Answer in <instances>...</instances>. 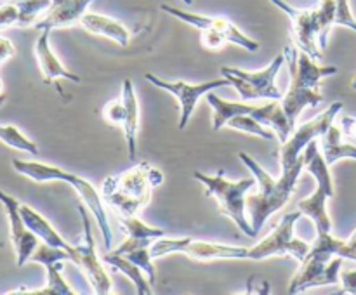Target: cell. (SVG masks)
<instances>
[{
	"label": "cell",
	"mask_w": 356,
	"mask_h": 295,
	"mask_svg": "<svg viewBox=\"0 0 356 295\" xmlns=\"http://www.w3.org/2000/svg\"><path fill=\"white\" fill-rule=\"evenodd\" d=\"M0 94H3V82H2V78H0Z\"/></svg>",
	"instance_id": "40"
},
{
	"label": "cell",
	"mask_w": 356,
	"mask_h": 295,
	"mask_svg": "<svg viewBox=\"0 0 356 295\" xmlns=\"http://www.w3.org/2000/svg\"><path fill=\"white\" fill-rule=\"evenodd\" d=\"M348 243H350V245L353 246V248H356V229L353 231V235L350 236V239H348Z\"/></svg>",
	"instance_id": "38"
},
{
	"label": "cell",
	"mask_w": 356,
	"mask_h": 295,
	"mask_svg": "<svg viewBox=\"0 0 356 295\" xmlns=\"http://www.w3.org/2000/svg\"><path fill=\"white\" fill-rule=\"evenodd\" d=\"M52 0H7L0 3V30L35 26Z\"/></svg>",
	"instance_id": "16"
},
{
	"label": "cell",
	"mask_w": 356,
	"mask_h": 295,
	"mask_svg": "<svg viewBox=\"0 0 356 295\" xmlns=\"http://www.w3.org/2000/svg\"><path fill=\"white\" fill-rule=\"evenodd\" d=\"M103 262L106 264V266L113 267V269L120 271L122 274H125V276H127L129 280L136 285V290H138L139 295H152L153 294V288H152L153 285L149 283V280H146L145 278V271H143L138 264H134L132 260H129L125 255L110 250V252L104 253L103 255Z\"/></svg>",
	"instance_id": "24"
},
{
	"label": "cell",
	"mask_w": 356,
	"mask_h": 295,
	"mask_svg": "<svg viewBox=\"0 0 356 295\" xmlns=\"http://www.w3.org/2000/svg\"><path fill=\"white\" fill-rule=\"evenodd\" d=\"M146 82H149L152 85L159 87V89L165 90V92L172 94L177 101H179V130H184L190 124V118L193 117L195 106H197L198 99L202 96H207L212 90L219 89V87L232 85L228 78H218V80H209L204 83H188L179 80V82H167V80L160 78V76L153 75V73H146L145 75Z\"/></svg>",
	"instance_id": "12"
},
{
	"label": "cell",
	"mask_w": 356,
	"mask_h": 295,
	"mask_svg": "<svg viewBox=\"0 0 356 295\" xmlns=\"http://www.w3.org/2000/svg\"><path fill=\"white\" fill-rule=\"evenodd\" d=\"M339 127L343 128V134L348 135V137L356 139V118L355 117H344L339 118Z\"/></svg>",
	"instance_id": "37"
},
{
	"label": "cell",
	"mask_w": 356,
	"mask_h": 295,
	"mask_svg": "<svg viewBox=\"0 0 356 295\" xmlns=\"http://www.w3.org/2000/svg\"><path fill=\"white\" fill-rule=\"evenodd\" d=\"M47 269V283L44 288H37V290H26V288H19V290L7 292V294H28V295H73L75 290L68 285V281L63 278L61 269L63 262H52L45 266Z\"/></svg>",
	"instance_id": "25"
},
{
	"label": "cell",
	"mask_w": 356,
	"mask_h": 295,
	"mask_svg": "<svg viewBox=\"0 0 356 295\" xmlns=\"http://www.w3.org/2000/svg\"><path fill=\"white\" fill-rule=\"evenodd\" d=\"M152 245H145V246H138L134 250H129V252L122 253V255L127 257L129 260H132L134 264H138L145 274L148 276L149 283L155 285L156 281V269H155V264H153V255H152V250H149Z\"/></svg>",
	"instance_id": "30"
},
{
	"label": "cell",
	"mask_w": 356,
	"mask_h": 295,
	"mask_svg": "<svg viewBox=\"0 0 356 295\" xmlns=\"http://www.w3.org/2000/svg\"><path fill=\"white\" fill-rule=\"evenodd\" d=\"M59 2H63V0H52L51 3H59Z\"/></svg>",
	"instance_id": "42"
},
{
	"label": "cell",
	"mask_w": 356,
	"mask_h": 295,
	"mask_svg": "<svg viewBox=\"0 0 356 295\" xmlns=\"http://www.w3.org/2000/svg\"><path fill=\"white\" fill-rule=\"evenodd\" d=\"M160 9H162L163 12H167V14H170V16L181 19L183 23H188L190 26L198 28V30H216V31H219V33L225 35L226 42H229V44L240 45V47L247 49V51H250V52H254V51H257V49H259V44H257L256 40H252V38L247 37L245 33H242V31L238 30V26H236L235 23H232L229 19H226V17L204 16V14L188 12V10H181V9H176V7L165 6V3H163Z\"/></svg>",
	"instance_id": "14"
},
{
	"label": "cell",
	"mask_w": 356,
	"mask_h": 295,
	"mask_svg": "<svg viewBox=\"0 0 356 295\" xmlns=\"http://www.w3.org/2000/svg\"><path fill=\"white\" fill-rule=\"evenodd\" d=\"M19 212H21V217H23V221L26 222L28 228H30L31 231L38 236V239H40V242L47 243V245H51V246H58V248H65V250L72 248V245H70V243L66 242V239L63 238V236L59 235L54 228H52L51 222H49L47 219L40 214V212H37L35 208H31L30 205H26V203L19 205Z\"/></svg>",
	"instance_id": "21"
},
{
	"label": "cell",
	"mask_w": 356,
	"mask_h": 295,
	"mask_svg": "<svg viewBox=\"0 0 356 295\" xmlns=\"http://www.w3.org/2000/svg\"><path fill=\"white\" fill-rule=\"evenodd\" d=\"M120 221V226L124 228V233L131 238H139V239H159L162 236H165V231L160 228H153V226L145 224L138 215H129V217H124L120 215L118 217Z\"/></svg>",
	"instance_id": "27"
},
{
	"label": "cell",
	"mask_w": 356,
	"mask_h": 295,
	"mask_svg": "<svg viewBox=\"0 0 356 295\" xmlns=\"http://www.w3.org/2000/svg\"><path fill=\"white\" fill-rule=\"evenodd\" d=\"M334 24L350 28L356 33V19L353 12H351L350 0H336V19H334Z\"/></svg>",
	"instance_id": "33"
},
{
	"label": "cell",
	"mask_w": 356,
	"mask_h": 295,
	"mask_svg": "<svg viewBox=\"0 0 356 295\" xmlns=\"http://www.w3.org/2000/svg\"><path fill=\"white\" fill-rule=\"evenodd\" d=\"M193 177L205 186V194L214 196L219 203V212L228 215L233 222L247 235L249 238H256L257 233L254 231L249 217H247V194L256 186V177L240 180H228L222 170H218L216 176H207L202 172H193Z\"/></svg>",
	"instance_id": "5"
},
{
	"label": "cell",
	"mask_w": 356,
	"mask_h": 295,
	"mask_svg": "<svg viewBox=\"0 0 356 295\" xmlns=\"http://www.w3.org/2000/svg\"><path fill=\"white\" fill-rule=\"evenodd\" d=\"M0 203L6 208L7 219H9V236L13 242L14 252H16V266L21 267L30 260L37 246L40 245L38 236L31 231L23 221L19 212V201L14 196L0 189Z\"/></svg>",
	"instance_id": "15"
},
{
	"label": "cell",
	"mask_w": 356,
	"mask_h": 295,
	"mask_svg": "<svg viewBox=\"0 0 356 295\" xmlns=\"http://www.w3.org/2000/svg\"><path fill=\"white\" fill-rule=\"evenodd\" d=\"M343 128L332 124L320 137V151L329 167L336 165L343 158L356 160V146L343 142Z\"/></svg>",
	"instance_id": "22"
},
{
	"label": "cell",
	"mask_w": 356,
	"mask_h": 295,
	"mask_svg": "<svg viewBox=\"0 0 356 295\" xmlns=\"http://www.w3.org/2000/svg\"><path fill=\"white\" fill-rule=\"evenodd\" d=\"M277 9L287 14L292 21V35L298 49L312 56L313 59H322V49L318 47V24H316V9H299V7L291 6L287 0H270Z\"/></svg>",
	"instance_id": "13"
},
{
	"label": "cell",
	"mask_w": 356,
	"mask_h": 295,
	"mask_svg": "<svg viewBox=\"0 0 356 295\" xmlns=\"http://www.w3.org/2000/svg\"><path fill=\"white\" fill-rule=\"evenodd\" d=\"M103 117L108 124L111 125H120L124 124V117H125V104L122 101V97L118 96L117 99L110 101V103L104 104L103 108Z\"/></svg>",
	"instance_id": "32"
},
{
	"label": "cell",
	"mask_w": 356,
	"mask_h": 295,
	"mask_svg": "<svg viewBox=\"0 0 356 295\" xmlns=\"http://www.w3.org/2000/svg\"><path fill=\"white\" fill-rule=\"evenodd\" d=\"M30 260L31 262L42 264V266H47V264L52 262H65V260H70V252L65 248L51 246L42 242L33 252V255L30 257Z\"/></svg>",
	"instance_id": "31"
},
{
	"label": "cell",
	"mask_w": 356,
	"mask_h": 295,
	"mask_svg": "<svg viewBox=\"0 0 356 295\" xmlns=\"http://www.w3.org/2000/svg\"><path fill=\"white\" fill-rule=\"evenodd\" d=\"M162 183V170L148 162H139L117 176L106 177L101 186V198L118 215H139L152 201L153 189Z\"/></svg>",
	"instance_id": "1"
},
{
	"label": "cell",
	"mask_w": 356,
	"mask_h": 295,
	"mask_svg": "<svg viewBox=\"0 0 356 295\" xmlns=\"http://www.w3.org/2000/svg\"><path fill=\"white\" fill-rule=\"evenodd\" d=\"M316 9V24H318V47L322 51L327 49V42H329V35L334 24V19H336V0H320Z\"/></svg>",
	"instance_id": "26"
},
{
	"label": "cell",
	"mask_w": 356,
	"mask_h": 295,
	"mask_svg": "<svg viewBox=\"0 0 356 295\" xmlns=\"http://www.w3.org/2000/svg\"><path fill=\"white\" fill-rule=\"evenodd\" d=\"M0 141L3 144H7L9 148L19 149V151L30 153V155L37 156L38 155V148L31 139H28L23 132L19 130L14 125H2L0 124Z\"/></svg>",
	"instance_id": "28"
},
{
	"label": "cell",
	"mask_w": 356,
	"mask_h": 295,
	"mask_svg": "<svg viewBox=\"0 0 356 295\" xmlns=\"http://www.w3.org/2000/svg\"><path fill=\"white\" fill-rule=\"evenodd\" d=\"M14 54H16V47H14L13 42L6 37H0V65L9 61Z\"/></svg>",
	"instance_id": "36"
},
{
	"label": "cell",
	"mask_w": 356,
	"mask_h": 295,
	"mask_svg": "<svg viewBox=\"0 0 356 295\" xmlns=\"http://www.w3.org/2000/svg\"><path fill=\"white\" fill-rule=\"evenodd\" d=\"M184 3H186V6H191V3H193V0H183Z\"/></svg>",
	"instance_id": "41"
},
{
	"label": "cell",
	"mask_w": 356,
	"mask_h": 295,
	"mask_svg": "<svg viewBox=\"0 0 356 295\" xmlns=\"http://www.w3.org/2000/svg\"><path fill=\"white\" fill-rule=\"evenodd\" d=\"M285 52L278 54L264 69L259 71H245L240 68H221V76L229 80L233 87L238 90V96L242 101H256V99H280L284 92L277 87L275 78L285 62Z\"/></svg>",
	"instance_id": "7"
},
{
	"label": "cell",
	"mask_w": 356,
	"mask_h": 295,
	"mask_svg": "<svg viewBox=\"0 0 356 295\" xmlns=\"http://www.w3.org/2000/svg\"><path fill=\"white\" fill-rule=\"evenodd\" d=\"M13 169L21 176L28 177V179L35 180V183H49V180H63L68 183L70 186L75 187L76 194L82 198L86 207L89 208L92 217H96V224L99 228L101 236H103V243L106 248H110L113 236H111L110 219H108L106 210H104V201L101 198V193H97L96 187L86 179V177L79 176V174L68 172V170L61 169L56 165H47L42 162H28V160H13Z\"/></svg>",
	"instance_id": "3"
},
{
	"label": "cell",
	"mask_w": 356,
	"mask_h": 295,
	"mask_svg": "<svg viewBox=\"0 0 356 295\" xmlns=\"http://www.w3.org/2000/svg\"><path fill=\"white\" fill-rule=\"evenodd\" d=\"M6 99H7L6 92H3V94H0V106H2V104H3V103H6Z\"/></svg>",
	"instance_id": "39"
},
{
	"label": "cell",
	"mask_w": 356,
	"mask_h": 295,
	"mask_svg": "<svg viewBox=\"0 0 356 295\" xmlns=\"http://www.w3.org/2000/svg\"><path fill=\"white\" fill-rule=\"evenodd\" d=\"M341 294L356 295V269L341 271Z\"/></svg>",
	"instance_id": "35"
},
{
	"label": "cell",
	"mask_w": 356,
	"mask_h": 295,
	"mask_svg": "<svg viewBox=\"0 0 356 295\" xmlns=\"http://www.w3.org/2000/svg\"><path fill=\"white\" fill-rule=\"evenodd\" d=\"M285 58L291 66V83L287 92L282 97V106L287 113L289 120L296 125V120L306 106H318L323 103L320 92V82L330 75H336V66H323L316 62L312 56L302 52L301 49L285 47Z\"/></svg>",
	"instance_id": "2"
},
{
	"label": "cell",
	"mask_w": 356,
	"mask_h": 295,
	"mask_svg": "<svg viewBox=\"0 0 356 295\" xmlns=\"http://www.w3.org/2000/svg\"><path fill=\"white\" fill-rule=\"evenodd\" d=\"M301 215V210L285 214L284 217L280 219L277 228H275L266 238H263L257 245L249 248V257H247V259L264 260L268 259V257L273 255H292L294 259H298L299 262H301V260L308 255L309 250H312V245H309V243L294 238V226Z\"/></svg>",
	"instance_id": "10"
},
{
	"label": "cell",
	"mask_w": 356,
	"mask_h": 295,
	"mask_svg": "<svg viewBox=\"0 0 356 295\" xmlns=\"http://www.w3.org/2000/svg\"><path fill=\"white\" fill-rule=\"evenodd\" d=\"M79 214L82 217L83 239L80 245H72V248L68 250L70 260L83 271L94 294L108 295L111 294V278L104 267L103 259L97 257L96 242L92 236V219L86 205H79Z\"/></svg>",
	"instance_id": "9"
},
{
	"label": "cell",
	"mask_w": 356,
	"mask_h": 295,
	"mask_svg": "<svg viewBox=\"0 0 356 295\" xmlns=\"http://www.w3.org/2000/svg\"><path fill=\"white\" fill-rule=\"evenodd\" d=\"M226 127L247 132V134H254L257 135V137L268 139V141H275V139H277V134H275L273 130H270L266 125L259 124V121L254 117H250V115H236V117L229 118Z\"/></svg>",
	"instance_id": "29"
},
{
	"label": "cell",
	"mask_w": 356,
	"mask_h": 295,
	"mask_svg": "<svg viewBox=\"0 0 356 295\" xmlns=\"http://www.w3.org/2000/svg\"><path fill=\"white\" fill-rule=\"evenodd\" d=\"M207 103L214 111V117H212V130L214 132L226 127L229 118L236 117V115L254 117L259 124L270 127L277 134V139L280 142L287 141L296 128V125L289 120L280 99H268V103L264 104H249V101L235 103V101L221 99L214 92H209Z\"/></svg>",
	"instance_id": "4"
},
{
	"label": "cell",
	"mask_w": 356,
	"mask_h": 295,
	"mask_svg": "<svg viewBox=\"0 0 356 295\" xmlns=\"http://www.w3.org/2000/svg\"><path fill=\"white\" fill-rule=\"evenodd\" d=\"M200 33H202V45L207 49H212V51L221 49L222 44L226 42L225 35L219 33V31L216 30H200Z\"/></svg>",
	"instance_id": "34"
},
{
	"label": "cell",
	"mask_w": 356,
	"mask_h": 295,
	"mask_svg": "<svg viewBox=\"0 0 356 295\" xmlns=\"http://www.w3.org/2000/svg\"><path fill=\"white\" fill-rule=\"evenodd\" d=\"M122 101L125 104V117L122 128H124L125 141H127V155L131 162L138 160V132H139V101L136 96L134 83L131 78L124 80L120 92Z\"/></svg>",
	"instance_id": "19"
},
{
	"label": "cell",
	"mask_w": 356,
	"mask_h": 295,
	"mask_svg": "<svg viewBox=\"0 0 356 295\" xmlns=\"http://www.w3.org/2000/svg\"><path fill=\"white\" fill-rule=\"evenodd\" d=\"M329 198V193L323 187L316 186V189L308 198H305V200L298 203L299 210L315 222L318 235L332 231V221H330L329 214H327V200Z\"/></svg>",
	"instance_id": "23"
},
{
	"label": "cell",
	"mask_w": 356,
	"mask_h": 295,
	"mask_svg": "<svg viewBox=\"0 0 356 295\" xmlns=\"http://www.w3.org/2000/svg\"><path fill=\"white\" fill-rule=\"evenodd\" d=\"M343 257H330L312 246L308 255L301 260L298 273L294 274L289 287V294H301L315 287H329L341 283Z\"/></svg>",
	"instance_id": "11"
},
{
	"label": "cell",
	"mask_w": 356,
	"mask_h": 295,
	"mask_svg": "<svg viewBox=\"0 0 356 295\" xmlns=\"http://www.w3.org/2000/svg\"><path fill=\"white\" fill-rule=\"evenodd\" d=\"M79 24L83 30L89 31V33L110 38V40L122 45V47H127L129 42H131V33H129V30L125 28V24L113 19V17L104 16V14L86 12L82 16V19L79 21Z\"/></svg>",
	"instance_id": "20"
},
{
	"label": "cell",
	"mask_w": 356,
	"mask_h": 295,
	"mask_svg": "<svg viewBox=\"0 0 356 295\" xmlns=\"http://www.w3.org/2000/svg\"><path fill=\"white\" fill-rule=\"evenodd\" d=\"M92 0H63L59 3H51L40 19L35 23L37 30H54L76 24L87 12V7Z\"/></svg>",
	"instance_id": "18"
},
{
	"label": "cell",
	"mask_w": 356,
	"mask_h": 295,
	"mask_svg": "<svg viewBox=\"0 0 356 295\" xmlns=\"http://www.w3.org/2000/svg\"><path fill=\"white\" fill-rule=\"evenodd\" d=\"M238 158L242 160L243 165L250 170L254 177H256L257 184H259V191L256 193H249L245 198L247 201V212H249L250 224H252L254 231L259 233L268 217L284 208L287 201L291 200L292 193L284 187L280 179H275L266 169L259 165L256 160L247 153H238Z\"/></svg>",
	"instance_id": "6"
},
{
	"label": "cell",
	"mask_w": 356,
	"mask_h": 295,
	"mask_svg": "<svg viewBox=\"0 0 356 295\" xmlns=\"http://www.w3.org/2000/svg\"><path fill=\"white\" fill-rule=\"evenodd\" d=\"M153 259L167 255V253H186L195 260H232V259H247L249 248L236 245H226V243L205 242V239L193 238H162L155 239L149 246Z\"/></svg>",
	"instance_id": "8"
},
{
	"label": "cell",
	"mask_w": 356,
	"mask_h": 295,
	"mask_svg": "<svg viewBox=\"0 0 356 295\" xmlns=\"http://www.w3.org/2000/svg\"><path fill=\"white\" fill-rule=\"evenodd\" d=\"M49 37H51V30H42L40 37L37 38V44H35V56H37L38 68H40L42 75H44V82L54 83L58 90H61V87L58 85L59 78L80 83V76L76 73L70 71L68 68H65L63 62L58 59V56L52 52Z\"/></svg>",
	"instance_id": "17"
}]
</instances>
